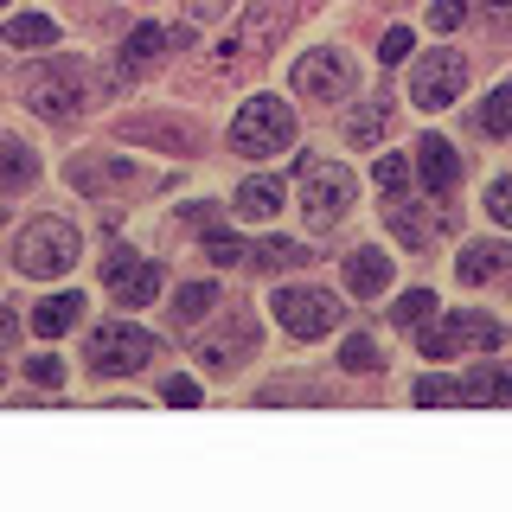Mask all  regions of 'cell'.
I'll use <instances>...</instances> for the list:
<instances>
[{"label":"cell","instance_id":"6da1fadb","mask_svg":"<svg viewBox=\"0 0 512 512\" xmlns=\"http://www.w3.org/2000/svg\"><path fill=\"white\" fill-rule=\"evenodd\" d=\"M295 192H301V218L314 224V231H333V224L346 218V205L359 199V180L340 167V160H295Z\"/></svg>","mask_w":512,"mask_h":512},{"label":"cell","instance_id":"7a4b0ae2","mask_svg":"<svg viewBox=\"0 0 512 512\" xmlns=\"http://www.w3.org/2000/svg\"><path fill=\"white\" fill-rule=\"evenodd\" d=\"M84 359H90L96 378H135L160 359V340L141 333V327H128V320H109V327H96L84 340Z\"/></svg>","mask_w":512,"mask_h":512},{"label":"cell","instance_id":"3957f363","mask_svg":"<svg viewBox=\"0 0 512 512\" xmlns=\"http://www.w3.org/2000/svg\"><path fill=\"white\" fill-rule=\"evenodd\" d=\"M288 141H295V109H288L282 96H250V103L237 109V122H231V148L237 154L269 160V154H282Z\"/></svg>","mask_w":512,"mask_h":512},{"label":"cell","instance_id":"277c9868","mask_svg":"<svg viewBox=\"0 0 512 512\" xmlns=\"http://www.w3.org/2000/svg\"><path fill=\"white\" fill-rule=\"evenodd\" d=\"M26 103L39 109L45 122H71L77 109L90 103V71L77 58H52V64H39V71L26 77Z\"/></svg>","mask_w":512,"mask_h":512},{"label":"cell","instance_id":"5b68a950","mask_svg":"<svg viewBox=\"0 0 512 512\" xmlns=\"http://www.w3.org/2000/svg\"><path fill=\"white\" fill-rule=\"evenodd\" d=\"M13 263H20V276H64V269L77 263V224L71 218H32L20 231V244H13Z\"/></svg>","mask_w":512,"mask_h":512},{"label":"cell","instance_id":"8992f818","mask_svg":"<svg viewBox=\"0 0 512 512\" xmlns=\"http://www.w3.org/2000/svg\"><path fill=\"white\" fill-rule=\"evenodd\" d=\"M288 13H295V0H256V7L244 13V26L218 45V71H237L244 58H263L269 45L288 32Z\"/></svg>","mask_w":512,"mask_h":512},{"label":"cell","instance_id":"52a82bcc","mask_svg":"<svg viewBox=\"0 0 512 512\" xmlns=\"http://www.w3.org/2000/svg\"><path fill=\"white\" fill-rule=\"evenodd\" d=\"M269 308H276V320L295 333V340H320V333H333L340 314H346L340 295H327V288H276Z\"/></svg>","mask_w":512,"mask_h":512},{"label":"cell","instance_id":"ba28073f","mask_svg":"<svg viewBox=\"0 0 512 512\" xmlns=\"http://www.w3.org/2000/svg\"><path fill=\"white\" fill-rule=\"evenodd\" d=\"M461 84H468V58H461V52H423L410 64V103L416 109L461 103Z\"/></svg>","mask_w":512,"mask_h":512},{"label":"cell","instance_id":"9c48e42d","mask_svg":"<svg viewBox=\"0 0 512 512\" xmlns=\"http://www.w3.org/2000/svg\"><path fill=\"white\" fill-rule=\"evenodd\" d=\"M416 346H423V359H448V352H500L506 327L487 320V314H448L442 327H429Z\"/></svg>","mask_w":512,"mask_h":512},{"label":"cell","instance_id":"30bf717a","mask_svg":"<svg viewBox=\"0 0 512 512\" xmlns=\"http://www.w3.org/2000/svg\"><path fill=\"white\" fill-rule=\"evenodd\" d=\"M352 84H359V71H352V58L333 52V45H320V52H301V58H295V90L308 96V103H340Z\"/></svg>","mask_w":512,"mask_h":512},{"label":"cell","instance_id":"8fae6325","mask_svg":"<svg viewBox=\"0 0 512 512\" xmlns=\"http://www.w3.org/2000/svg\"><path fill=\"white\" fill-rule=\"evenodd\" d=\"M103 282H109V295L122 301V308H141V301H154L160 295V263L154 256H135V250H109L103 256Z\"/></svg>","mask_w":512,"mask_h":512},{"label":"cell","instance_id":"7c38bea8","mask_svg":"<svg viewBox=\"0 0 512 512\" xmlns=\"http://www.w3.org/2000/svg\"><path fill=\"white\" fill-rule=\"evenodd\" d=\"M244 359H256V320L250 314H231L218 333L199 340V365H205V372H231V365H244Z\"/></svg>","mask_w":512,"mask_h":512},{"label":"cell","instance_id":"4fadbf2b","mask_svg":"<svg viewBox=\"0 0 512 512\" xmlns=\"http://www.w3.org/2000/svg\"><path fill=\"white\" fill-rule=\"evenodd\" d=\"M416 180L436 192V199H448V192L461 186V154H455V141H442V135H423V141H416Z\"/></svg>","mask_w":512,"mask_h":512},{"label":"cell","instance_id":"5bb4252c","mask_svg":"<svg viewBox=\"0 0 512 512\" xmlns=\"http://www.w3.org/2000/svg\"><path fill=\"white\" fill-rule=\"evenodd\" d=\"M71 186L84 192H122V186H148V173L128 160H71Z\"/></svg>","mask_w":512,"mask_h":512},{"label":"cell","instance_id":"9a60e30c","mask_svg":"<svg viewBox=\"0 0 512 512\" xmlns=\"http://www.w3.org/2000/svg\"><path fill=\"white\" fill-rule=\"evenodd\" d=\"M346 288L359 301H372V295H384V288H391V256H384L378 244H359L346 256Z\"/></svg>","mask_w":512,"mask_h":512},{"label":"cell","instance_id":"2e32d148","mask_svg":"<svg viewBox=\"0 0 512 512\" xmlns=\"http://www.w3.org/2000/svg\"><path fill=\"white\" fill-rule=\"evenodd\" d=\"M461 404H474V410H506V404H512V365H474V372L461 378Z\"/></svg>","mask_w":512,"mask_h":512},{"label":"cell","instance_id":"e0dca14e","mask_svg":"<svg viewBox=\"0 0 512 512\" xmlns=\"http://www.w3.org/2000/svg\"><path fill=\"white\" fill-rule=\"evenodd\" d=\"M231 205H237V218H256V224L276 218V212H282V180H269V173H250V180L237 186Z\"/></svg>","mask_w":512,"mask_h":512},{"label":"cell","instance_id":"ac0fdd59","mask_svg":"<svg viewBox=\"0 0 512 512\" xmlns=\"http://www.w3.org/2000/svg\"><path fill=\"white\" fill-rule=\"evenodd\" d=\"M500 269H512V244H468L455 256L461 282H487V276H500Z\"/></svg>","mask_w":512,"mask_h":512},{"label":"cell","instance_id":"d6986e66","mask_svg":"<svg viewBox=\"0 0 512 512\" xmlns=\"http://www.w3.org/2000/svg\"><path fill=\"white\" fill-rule=\"evenodd\" d=\"M77 320H84V295H45L39 308H32V327H39L45 340H58V333H71Z\"/></svg>","mask_w":512,"mask_h":512},{"label":"cell","instance_id":"ffe728a7","mask_svg":"<svg viewBox=\"0 0 512 512\" xmlns=\"http://www.w3.org/2000/svg\"><path fill=\"white\" fill-rule=\"evenodd\" d=\"M39 180V154L26 141H0V192H20Z\"/></svg>","mask_w":512,"mask_h":512},{"label":"cell","instance_id":"44dd1931","mask_svg":"<svg viewBox=\"0 0 512 512\" xmlns=\"http://www.w3.org/2000/svg\"><path fill=\"white\" fill-rule=\"evenodd\" d=\"M160 52H167V32H160V26H135L128 45H122V71H148Z\"/></svg>","mask_w":512,"mask_h":512},{"label":"cell","instance_id":"7402d4cb","mask_svg":"<svg viewBox=\"0 0 512 512\" xmlns=\"http://www.w3.org/2000/svg\"><path fill=\"white\" fill-rule=\"evenodd\" d=\"M212 308H218V288L212 282H186L180 295H173V320H180V327H199Z\"/></svg>","mask_w":512,"mask_h":512},{"label":"cell","instance_id":"603a6c76","mask_svg":"<svg viewBox=\"0 0 512 512\" xmlns=\"http://www.w3.org/2000/svg\"><path fill=\"white\" fill-rule=\"evenodd\" d=\"M244 263H256V269H295V263H308V250L288 244V237H263V244L244 250Z\"/></svg>","mask_w":512,"mask_h":512},{"label":"cell","instance_id":"cb8c5ba5","mask_svg":"<svg viewBox=\"0 0 512 512\" xmlns=\"http://www.w3.org/2000/svg\"><path fill=\"white\" fill-rule=\"evenodd\" d=\"M7 45H20V52H26V45H58V26L45 20V13H13V20H7Z\"/></svg>","mask_w":512,"mask_h":512},{"label":"cell","instance_id":"d4e9b609","mask_svg":"<svg viewBox=\"0 0 512 512\" xmlns=\"http://www.w3.org/2000/svg\"><path fill=\"white\" fill-rule=\"evenodd\" d=\"M410 404H416V410L461 404V378H416V384H410Z\"/></svg>","mask_w":512,"mask_h":512},{"label":"cell","instance_id":"484cf974","mask_svg":"<svg viewBox=\"0 0 512 512\" xmlns=\"http://www.w3.org/2000/svg\"><path fill=\"white\" fill-rule=\"evenodd\" d=\"M429 314H436V295H429V288H410V295H397V308H391V320H397V327H423V320Z\"/></svg>","mask_w":512,"mask_h":512},{"label":"cell","instance_id":"4316f807","mask_svg":"<svg viewBox=\"0 0 512 512\" xmlns=\"http://www.w3.org/2000/svg\"><path fill=\"white\" fill-rule=\"evenodd\" d=\"M122 135H128V141H167V148H180V154L192 148V135H186V128H167V122H141V116H135V122H122Z\"/></svg>","mask_w":512,"mask_h":512},{"label":"cell","instance_id":"83f0119b","mask_svg":"<svg viewBox=\"0 0 512 512\" xmlns=\"http://www.w3.org/2000/svg\"><path fill=\"white\" fill-rule=\"evenodd\" d=\"M480 128H487V135H512V84H500L480 103Z\"/></svg>","mask_w":512,"mask_h":512},{"label":"cell","instance_id":"f1b7e54d","mask_svg":"<svg viewBox=\"0 0 512 512\" xmlns=\"http://www.w3.org/2000/svg\"><path fill=\"white\" fill-rule=\"evenodd\" d=\"M340 365H346V372H378V340H372V333H352V340L340 346Z\"/></svg>","mask_w":512,"mask_h":512},{"label":"cell","instance_id":"f546056e","mask_svg":"<svg viewBox=\"0 0 512 512\" xmlns=\"http://www.w3.org/2000/svg\"><path fill=\"white\" fill-rule=\"evenodd\" d=\"M391 231L397 237H404V244L416 250V244H429V218L423 212H416V205H397V212H391Z\"/></svg>","mask_w":512,"mask_h":512},{"label":"cell","instance_id":"4dcf8cb0","mask_svg":"<svg viewBox=\"0 0 512 512\" xmlns=\"http://www.w3.org/2000/svg\"><path fill=\"white\" fill-rule=\"evenodd\" d=\"M384 135V103H372V109H359V116L346 122V141H378Z\"/></svg>","mask_w":512,"mask_h":512},{"label":"cell","instance_id":"1f68e13d","mask_svg":"<svg viewBox=\"0 0 512 512\" xmlns=\"http://www.w3.org/2000/svg\"><path fill=\"white\" fill-rule=\"evenodd\" d=\"M372 180H378L384 192H397V186H404V180H410V160H404V154H384V160H378V167H372Z\"/></svg>","mask_w":512,"mask_h":512},{"label":"cell","instance_id":"d6a6232c","mask_svg":"<svg viewBox=\"0 0 512 512\" xmlns=\"http://www.w3.org/2000/svg\"><path fill=\"white\" fill-rule=\"evenodd\" d=\"M244 250H250V244H237V237L205 231V256H212V263H244Z\"/></svg>","mask_w":512,"mask_h":512},{"label":"cell","instance_id":"836d02e7","mask_svg":"<svg viewBox=\"0 0 512 512\" xmlns=\"http://www.w3.org/2000/svg\"><path fill=\"white\" fill-rule=\"evenodd\" d=\"M461 20H468V0H436V7H429V26L436 32H455Z\"/></svg>","mask_w":512,"mask_h":512},{"label":"cell","instance_id":"e575fe53","mask_svg":"<svg viewBox=\"0 0 512 512\" xmlns=\"http://www.w3.org/2000/svg\"><path fill=\"white\" fill-rule=\"evenodd\" d=\"M160 397H167L173 410H192V404H199V384H192V378H167V384H160Z\"/></svg>","mask_w":512,"mask_h":512},{"label":"cell","instance_id":"d590c367","mask_svg":"<svg viewBox=\"0 0 512 512\" xmlns=\"http://www.w3.org/2000/svg\"><path fill=\"white\" fill-rule=\"evenodd\" d=\"M487 212H493V224H512V180L487 186Z\"/></svg>","mask_w":512,"mask_h":512},{"label":"cell","instance_id":"8d00e7d4","mask_svg":"<svg viewBox=\"0 0 512 512\" xmlns=\"http://www.w3.org/2000/svg\"><path fill=\"white\" fill-rule=\"evenodd\" d=\"M378 58H384V64H404V58H410V32L391 26V32H384V45H378Z\"/></svg>","mask_w":512,"mask_h":512},{"label":"cell","instance_id":"74e56055","mask_svg":"<svg viewBox=\"0 0 512 512\" xmlns=\"http://www.w3.org/2000/svg\"><path fill=\"white\" fill-rule=\"evenodd\" d=\"M26 372H32V384H52V391H58V384H64V359H52V352H45V359H32Z\"/></svg>","mask_w":512,"mask_h":512},{"label":"cell","instance_id":"f35d334b","mask_svg":"<svg viewBox=\"0 0 512 512\" xmlns=\"http://www.w3.org/2000/svg\"><path fill=\"white\" fill-rule=\"evenodd\" d=\"M224 7H231V0H186V13H192V20H199V26H205V20H218Z\"/></svg>","mask_w":512,"mask_h":512},{"label":"cell","instance_id":"ab89813d","mask_svg":"<svg viewBox=\"0 0 512 512\" xmlns=\"http://www.w3.org/2000/svg\"><path fill=\"white\" fill-rule=\"evenodd\" d=\"M13 340H20V320H13V314H7V308H0V352H7V346H13Z\"/></svg>","mask_w":512,"mask_h":512},{"label":"cell","instance_id":"60d3db41","mask_svg":"<svg viewBox=\"0 0 512 512\" xmlns=\"http://www.w3.org/2000/svg\"><path fill=\"white\" fill-rule=\"evenodd\" d=\"M487 13H493V26H512V0H487Z\"/></svg>","mask_w":512,"mask_h":512},{"label":"cell","instance_id":"b9f144b4","mask_svg":"<svg viewBox=\"0 0 512 512\" xmlns=\"http://www.w3.org/2000/svg\"><path fill=\"white\" fill-rule=\"evenodd\" d=\"M0 384H7V372H0Z\"/></svg>","mask_w":512,"mask_h":512},{"label":"cell","instance_id":"7bdbcfd3","mask_svg":"<svg viewBox=\"0 0 512 512\" xmlns=\"http://www.w3.org/2000/svg\"><path fill=\"white\" fill-rule=\"evenodd\" d=\"M0 7H7V0H0Z\"/></svg>","mask_w":512,"mask_h":512}]
</instances>
